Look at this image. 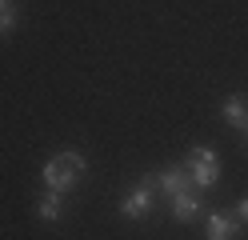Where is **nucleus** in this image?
<instances>
[{
	"label": "nucleus",
	"mask_w": 248,
	"mask_h": 240,
	"mask_svg": "<svg viewBox=\"0 0 248 240\" xmlns=\"http://www.w3.org/2000/svg\"><path fill=\"white\" fill-rule=\"evenodd\" d=\"M208 240H236L240 236V220L236 212H224V208H216V212H208V228H204Z\"/></svg>",
	"instance_id": "nucleus-4"
},
{
	"label": "nucleus",
	"mask_w": 248,
	"mask_h": 240,
	"mask_svg": "<svg viewBox=\"0 0 248 240\" xmlns=\"http://www.w3.org/2000/svg\"><path fill=\"white\" fill-rule=\"evenodd\" d=\"M236 220H240V224H248V196L236 204Z\"/></svg>",
	"instance_id": "nucleus-10"
},
{
	"label": "nucleus",
	"mask_w": 248,
	"mask_h": 240,
	"mask_svg": "<svg viewBox=\"0 0 248 240\" xmlns=\"http://www.w3.org/2000/svg\"><path fill=\"white\" fill-rule=\"evenodd\" d=\"M36 212H40V220H48V224H56L60 216H64V192H48V196H40V204H36Z\"/></svg>",
	"instance_id": "nucleus-8"
},
{
	"label": "nucleus",
	"mask_w": 248,
	"mask_h": 240,
	"mask_svg": "<svg viewBox=\"0 0 248 240\" xmlns=\"http://www.w3.org/2000/svg\"><path fill=\"white\" fill-rule=\"evenodd\" d=\"M12 24H16V4L0 0V32H12Z\"/></svg>",
	"instance_id": "nucleus-9"
},
{
	"label": "nucleus",
	"mask_w": 248,
	"mask_h": 240,
	"mask_svg": "<svg viewBox=\"0 0 248 240\" xmlns=\"http://www.w3.org/2000/svg\"><path fill=\"white\" fill-rule=\"evenodd\" d=\"M152 184H156V192H164V196L172 200L176 192H184V188L192 184V176H188V168L172 164V168H164V172H160V176H156V180H152Z\"/></svg>",
	"instance_id": "nucleus-5"
},
{
	"label": "nucleus",
	"mask_w": 248,
	"mask_h": 240,
	"mask_svg": "<svg viewBox=\"0 0 248 240\" xmlns=\"http://www.w3.org/2000/svg\"><path fill=\"white\" fill-rule=\"evenodd\" d=\"M220 112H224V120H228L232 128H248V100H244L240 92H232Z\"/></svg>",
	"instance_id": "nucleus-7"
},
{
	"label": "nucleus",
	"mask_w": 248,
	"mask_h": 240,
	"mask_svg": "<svg viewBox=\"0 0 248 240\" xmlns=\"http://www.w3.org/2000/svg\"><path fill=\"white\" fill-rule=\"evenodd\" d=\"M244 136H248V128H244Z\"/></svg>",
	"instance_id": "nucleus-11"
},
{
	"label": "nucleus",
	"mask_w": 248,
	"mask_h": 240,
	"mask_svg": "<svg viewBox=\"0 0 248 240\" xmlns=\"http://www.w3.org/2000/svg\"><path fill=\"white\" fill-rule=\"evenodd\" d=\"M200 208H204V204H200V196L184 188V192H176V196H172V220L188 224V220H196V216H200Z\"/></svg>",
	"instance_id": "nucleus-6"
},
{
	"label": "nucleus",
	"mask_w": 248,
	"mask_h": 240,
	"mask_svg": "<svg viewBox=\"0 0 248 240\" xmlns=\"http://www.w3.org/2000/svg\"><path fill=\"white\" fill-rule=\"evenodd\" d=\"M188 176H192V184L200 192H208L216 180H220V160H216V152L208 148V144H196V148H188Z\"/></svg>",
	"instance_id": "nucleus-2"
},
{
	"label": "nucleus",
	"mask_w": 248,
	"mask_h": 240,
	"mask_svg": "<svg viewBox=\"0 0 248 240\" xmlns=\"http://www.w3.org/2000/svg\"><path fill=\"white\" fill-rule=\"evenodd\" d=\"M152 196H156V188H152V176H144V180L120 200V216H128V220H144V216H148V208H152Z\"/></svg>",
	"instance_id": "nucleus-3"
},
{
	"label": "nucleus",
	"mask_w": 248,
	"mask_h": 240,
	"mask_svg": "<svg viewBox=\"0 0 248 240\" xmlns=\"http://www.w3.org/2000/svg\"><path fill=\"white\" fill-rule=\"evenodd\" d=\"M80 176H84V156L80 152H56L44 164V184H48V192H68Z\"/></svg>",
	"instance_id": "nucleus-1"
}]
</instances>
